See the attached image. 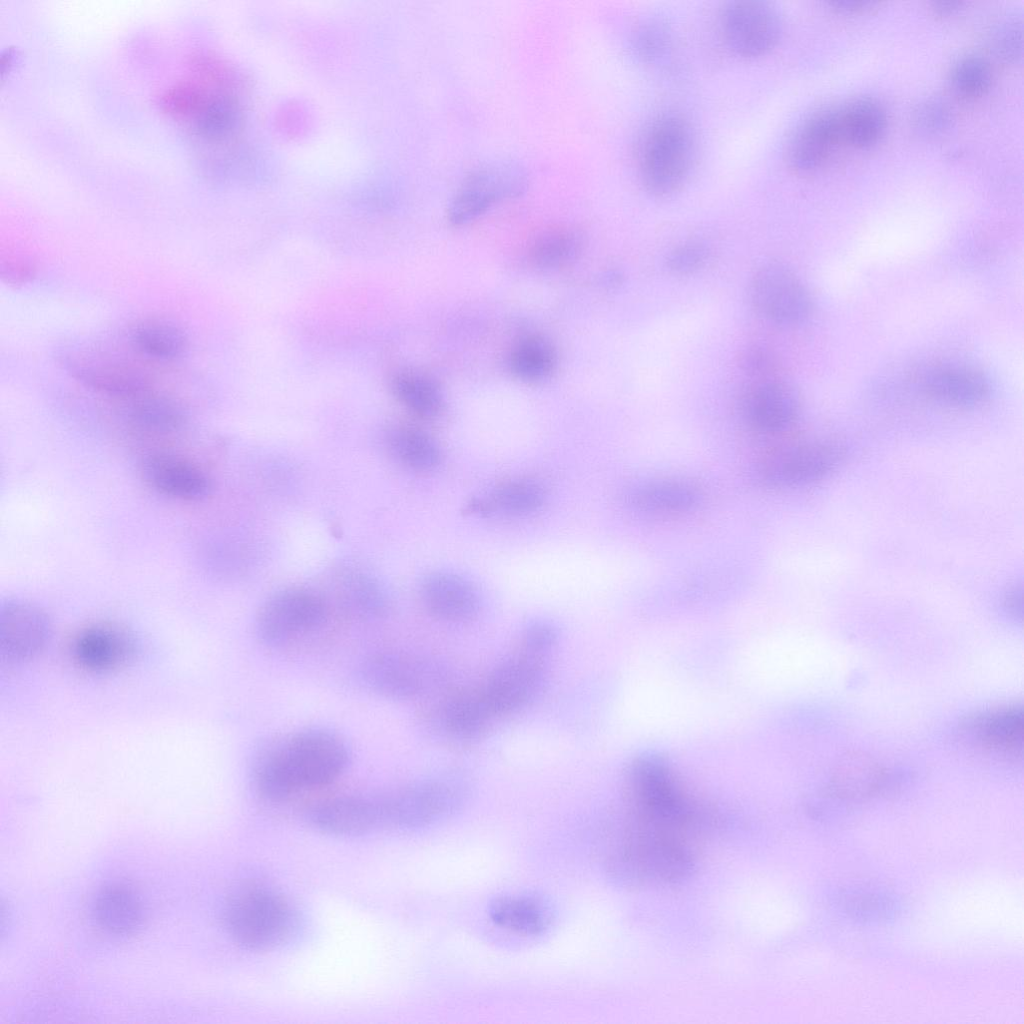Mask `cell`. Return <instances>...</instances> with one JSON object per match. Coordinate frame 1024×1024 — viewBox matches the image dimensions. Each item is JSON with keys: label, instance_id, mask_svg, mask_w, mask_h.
<instances>
[{"label": "cell", "instance_id": "46", "mask_svg": "<svg viewBox=\"0 0 1024 1024\" xmlns=\"http://www.w3.org/2000/svg\"><path fill=\"white\" fill-rule=\"evenodd\" d=\"M774 358L763 347H750L741 356V364L745 371L752 375H766L774 367Z\"/></svg>", "mask_w": 1024, "mask_h": 1024}, {"label": "cell", "instance_id": "15", "mask_svg": "<svg viewBox=\"0 0 1024 1024\" xmlns=\"http://www.w3.org/2000/svg\"><path fill=\"white\" fill-rule=\"evenodd\" d=\"M958 733L964 743L980 753L1011 762L1021 761L1023 708L1010 704L974 713L961 722Z\"/></svg>", "mask_w": 1024, "mask_h": 1024}, {"label": "cell", "instance_id": "44", "mask_svg": "<svg viewBox=\"0 0 1024 1024\" xmlns=\"http://www.w3.org/2000/svg\"><path fill=\"white\" fill-rule=\"evenodd\" d=\"M710 257L709 248L699 241H688L673 248L666 265L676 275H690L701 270Z\"/></svg>", "mask_w": 1024, "mask_h": 1024}, {"label": "cell", "instance_id": "11", "mask_svg": "<svg viewBox=\"0 0 1024 1024\" xmlns=\"http://www.w3.org/2000/svg\"><path fill=\"white\" fill-rule=\"evenodd\" d=\"M749 295L756 311L781 326H795L809 318L811 295L799 277L779 262L762 264L753 274Z\"/></svg>", "mask_w": 1024, "mask_h": 1024}, {"label": "cell", "instance_id": "39", "mask_svg": "<svg viewBox=\"0 0 1024 1024\" xmlns=\"http://www.w3.org/2000/svg\"><path fill=\"white\" fill-rule=\"evenodd\" d=\"M836 905L848 917L862 922L887 921L899 911L898 903L889 894L861 888L838 893Z\"/></svg>", "mask_w": 1024, "mask_h": 1024}, {"label": "cell", "instance_id": "31", "mask_svg": "<svg viewBox=\"0 0 1024 1024\" xmlns=\"http://www.w3.org/2000/svg\"><path fill=\"white\" fill-rule=\"evenodd\" d=\"M836 110L842 143L868 148L875 145L886 131V110L874 98L860 97Z\"/></svg>", "mask_w": 1024, "mask_h": 1024}, {"label": "cell", "instance_id": "34", "mask_svg": "<svg viewBox=\"0 0 1024 1024\" xmlns=\"http://www.w3.org/2000/svg\"><path fill=\"white\" fill-rule=\"evenodd\" d=\"M544 490L530 480H513L496 488L490 497L469 504L471 511L499 512L520 516L538 510L544 503Z\"/></svg>", "mask_w": 1024, "mask_h": 1024}, {"label": "cell", "instance_id": "16", "mask_svg": "<svg viewBox=\"0 0 1024 1024\" xmlns=\"http://www.w3.org/2000/svg\"><path fill=\"white\" fill-rule=\"evenodd\" d=\"M494 719L479 688L443 695L426 710L423 723L437 737L470 742L480 738Z\"/></svg>", "mask_w": 1024, "mask_h": 1024}, {"label": "cell", "instance_id": "24", "mask_svg": "<svg viewBox=\"0 0 1024 1024\" xmlns=\"http://www.w3.org/2000/svg\"><path fill=\"white\" fill-rule=\"evenodd\" d=\"M893 778L874 758L852 752L842 757L831 776L829 793L838 801L855 803L888 791Z\"/></svg>", "mask_w": 1024, "mask_h": 1024}, {"label": "cell", "instance_id": "2", "mask_svg": "<svg viewBox=\"0 0 1024 1024\" xmlns=\"http://www.w3.org/2000/svg\"><path fill=\"white\" fill-rule=\"evenodd\" d=\"M161 111L200 149L216 145L231 132L235 122L232 96L220 68L205 56H196L189 69L163 91Z\"/></svg>", "mask_w": 1024, "mask_h": 1024}, {"label": "cell", "instance_id": "29", "mask_svg": "<svg viewBox=\"0 0 1024 1024\" xmlns=\"http://www.w3.org/2000/svg\"><path fill=\"white\" fill-rule=\"evenodd\" d=\"M339 599L343 608L361 620H379L391 610V598L384 585L369 572L349 568L340 575Z\"/></svg>", "mask_w": 1024, "mask_h": 1024}, {"label": "cell", "instance_id": "1", "mask_svg": "<svg viewBox=\"0 0 1024 1024\" xmlns=\"http://www.w3.org/2000/svg\"><path fill=\"white\" fill-rule=\"evenodd\" d=\"M350 749L336 732L309 727L270 741L255 753L251 778L265 799L278 802L327 786L350 764Z\"/></svg>", "mask_w": 1024, "mask_h": 1024}, {"label": "cell", "instance_id": "7", "mask_svg": "<svg viewBox=\"0 0 1024 1024\" xmlns=\"http://www.w3.org/2000/svg\"><path fill=\"white\" fill-rule=\"evenodd\" d=\"M357 678L374 695L408 701L442 692L449 681V672L442 662L432 657L384 650L362 660Z\"/></svg>", "mask_w": 1024, "mask_h": 1024}, {"label": "cell", "instance_id": "8", "mask_svg": "<svg viewBox=\"0 0 1024 1024\" xmlns=\"http://www.w3.org/2000/svg\"><path fill=\"white\" fill-rule=\"evenodd\" d=\"M629 782L633 816L685 836L703 822L701 811L681 791L662 760L638 759L630 768Z\"/></svg>", "mask_w": 1024, "mask_h": 1024}, {"label": "cell", "instance_id": "4", "mask_svg": "<svg viewBox=\"0 0 1024 1024\" xmlns=\"http://www.w3.org/2000/svg\"><path fill=\"white\" fill-rule=\"evenodd\" d=\"M471 791L467 775L446 771L383 792L384 828L409 831L438 824L460 811Z\"/></svg>", "mask_w": 1024, "mask_h": 1024}, {"label": "cell", "instance_id": "40", "mask_svg": "<svg viewBox=\"0 0 1024 1024\" xmlns=\"http://www.w3.org/2000/svg\"><path fill=\"white\" fill-rule=\"evenodd\" d=\"M950 79L957 93L965 97H976L989 88L992 70L985 58L977 54H968L954 63Z\"/></svg>", "mask_w": 1024, "mask_h": 1024}, {"label": "cell", "instance_id": "47", "mask_svg": "<svg viewBox=\"0 0 1024 1024\" xmlns=\"http://www.w3.org/2000/svg\"><path fill=\"white\" fill-rule=\"evenodd\" d=\"M1005 612L1015 620L1022 618V588L1013 586L1008 589L1003 598Z\"/></svg>", "mask_w": 1024, "mask_h": 1024}, {"label": "cell", "instance_id": "48", "mask_svg": "<svg viewBox=\"0 0 1024 1024\" xmlns=\"http://www.w3.org/2000/svg\"><path fill=\"white\" fill-rule=\"evenodd\" d=\"M833 9L842 13H855L873 6L875 3L863 0H836L829 2Z\"/></svg>", "mask_w": 1024, "mask_h": 1024}, {"label": "cell", "instance_id": "5", "mask_svg": "<svg viewBox=\"0 0 1024 1024\" xmlns=\"http://www.w3.org/2000/svg\"><path fill=\"white\" fill-rule=\"evenodd\" d=\"M224 922L233 940L245 949L266 951L287 943L298 929L288 900L262 885H248L228 900Z\"/></svg>", "mask_w": 1024, "mask_h": 1024}, {"label": "cell", "instance_id": "18", "mask_svg": "<svg viewBox=\"0 0 1024 1024\" xmlns=\"http://www.w3.org/2000/svg\"><path fill=\"white\" fill-rule=\"evenodd\" d=\"M50 635V622L38 606L9 599L0 608V652L8 662H22L37 655Z\"/></svg>", "mask_w": 1024, "mask_h": 1024}, {"label": "cell", "instance_id": "37", "mask_svg": "<svg viewBox=\"0 0 1024 1024\" xmlns=\"http://www.w3.org/2000/svg\"><path fill=\"white\" fill-rule=\"evenodd\" d=\"M557 363L553 346L539 336H527L519 340L512 348L508 365L511 372L526 381H539L547 378Z\"/></svg>", "mask_w": 1024, "mask_h": 1024}, {"label": "cell", "instance_id": "41", "mask_svg": "<svg viewBox=\"0 0 1024 1024\" xmlns=\"http://www.w3.org/2000/svg\"><path fill=\"white\" fill-rule=\"evenodd\" d=\"M670 39V32L665 23L655 19L647 20L634 32L632 47L639 59L651 62L664 54Z\"/></svg>", "mask_w": 1024, "mask_h": 1024}, {"label": "cell", "instance_id": "20", "mask_svg": "<svg viewBox=\"0 0 1024 1024\" xmlns=\"http://www.w3.org/2000/svg\"><path fill=\"white\" fill-rule=\"evenodd\" d=\"M145 482L156 492L181 501H199L207 497L211 482L206 473L190 460L157 452L145 457L141 463Z\"/></svg>", "mask_w": 1024, "mask_h": 1024}, {"label": "cell", "instance_id": "30", "mask_svg": "<svg viewBox=\"0 0 1024 1024\" xmlns=\"http://www.w3.org/2000/svg\"><path fill=\"white\" fill-rule=\"evenodd\" d=\"M92 912L100 928L118 936L135 932L144 919L139 895L128 885L118 883L105 886L97 893Z\"/></svg>", "mask_w": 1024, "mask_h": 1024}, {"label": "cell", "instance_id": "35", "mask_svg": "<svg viewBox=\"0 0 1024 1024\" xmlns=\"http://www.w3.org/2000/svg\"><path fill=\"white\" fill-rule=\"evenodd\" d=\"M583 247L582 234L572 228H554L538 235L530 245L528 257L537 268L552 269L574 260Z\"/></svg>", "mask_w": 1024, "mask_h": 1024}, {"label": "cell", "instance_id": "17", "mask_svg": "<svg viewBox=\"0 0 1024 1024\" xmlns=\"http://www.w3.org/2000/svg\"><path fill=\"white\" fill-rule=\"evenodd\" d=\"M740 409L753 430L764 435H778L795 423L800 401L792 386L767 378L747 387L740 400Z\"/></svg>", "mask_w": 1024, "mask_h": 1024}, {"label": "cell", "instance_id": "36", "mask_svg": "<svg viewBox=\"0 0 1024 1024\" xmlns=\"http://www.w3.org/2000/svg\"><path fill=\"white\" fill-rule=\"evenodd\" d=\"M130 401L131 422L140 430L167 433L177 430L184 422V415L177 403L151 390Z\"/></svg>", "mask_w": 1024, "mask_h": 1024}, {"label": "cell", "instance_id": "19", "mask_svg": "<svg viewBox=\"0 0 1024 1024\" xmlns=\"http://www.w3.org/2000/svg\"><path fill=\"white\" fill-rule=\"evenodd\" d=\"M309 820L318 830L355 836L384 829L380 794H350L333 797L314 805Z\"/></svg>", "mask_w": 1024, "mask_h": 1024}, {"label": "cell", "instance_id": "45", "mask_svg": "<svg viewBox=\"0 0 1024 1024\" xmlns=\"http://www.w3.org/2000/svg\"><path fill=\"white\" fill-rule=\"evenodd\" d=\"M993 46L999 57L1015 62L1022 55V23L1018 18L1002 22L995 30Z\"/></svg>", "mask_w": 1024, "mask_h": 1024}, {"label": "cell", "instance_id": "6", "mask_svg": "<svg viewBox=\"0 0 1024 1024\" xmlns=\"http://www.w3.org/2000/svg\"><path fill=\"white\" fill-rule=\"evenodd\" d=\"M694 158V136L688 121L674 113L659 116L647 129L638 158L645 190L656 197L677 192L686 182Z\"/></svg>", "mask_w": 1024, "mask_h": 1024}, {"label": "cell", "instance_id": "32", "mask_svg": "<svg viewBox=\"0 0 1024 1024\" xmlns=\"http://www.w3.org/2000/svg\"><path fill=\"white\" fill-rule=\"evenodd\" d=\"M384 446L398 463L413 471H432L441 463V450L435 440L413 426L390 427L384 435Z\"/></svg>", "mask_w": 1024, "mask_h": 1024}, {"label": "cell", "instance_id": "21", "mask_svg": "<svg viewBox=\"0 0 1024 1024\" xmlns=\"http://www.w3.org/2000/svg\"><path fill=\"white\" fill-rule=\"evenodd\" d=\"M921 392L929 399L953 407H974L991 394V384L976 368L942 364L924 371L919 379Z\"/></svg>", "mask_w": 1024, "mask_h": 1024}, {"label": "cell", "instance_id": "38", "mask_svg": "<svg viewBox=\"0 0 1024 1024\" xmlns=\"http://www.w3.org/2000/svg\"><path fill=\"white\" fill-rule=\"evenodd\" d=\"M393 390L399 401L417 416L432 418L443 409V395L439 386L422 373L406 371L397 374L393 380Z\"/></svg>", "mask_w": 1024, "mask_h": 1024}, {"label": "cell", "instance_id": "13", "mask_svg": "<svg viewBox=\"0 0 1024 1024\" xmlns=\"http://www.w3.org/2000/svg\"><path fill=\"white\" fill-rule=\"evenodd\" d=\"M546 682L543 659L521 652L497 665L480 691L497 718L525 709L542 693Z\"/></svg>", "mask_w": 1024, "mask_h": 1024}, {"label": "cell", "instance_id": "42", "mask_svg": "<svg viewBox=\"0 0 1024 1024\" xmlns=\"http://www.w3.org/2000/svg\"><path fill=\"white\" fill-rule=\"evenodd\" d=\"M953 120L952 110L941 99L931 98L921 102L913 112L915 130L924 136H935L946 131Z\"/></svg>", "mask_w": 1024, "mask_h": 1024}, {"label": "cell", "instance_id": "12", "mask_svg": "<svg viewBox=\"0 0 1024 1024\" xmlns=\"http://www.w3.org/2000/svg\"><path fill=\"white\" fill-rule=\"evenodd\" d=\"M842 446L815 441L766 457L757 468V479L770 488L800 487L829 476L843 462Z\"/></svg>", "mask_w": 1024, "mask_h": 1024}, {"label": "cell", "instance_id": "33", "mask_svg": "<svg viewBox=\"0 0 1024 1024\" xmlns=\"http://www.w3.org/2000/svg\"><path fill=\"white\" fill-rule=\"evenodd\" d=\"M132 343L141 354L163 361L176 360L188 349V338L176 324L162 319L138 323L132 331Z\"/></svg>", "mask_w": 1024, "mask_h": 1024}, {"label": "cell", "instance_id": "9", "mask_svg": "<svg viewBox=\"0 0 1024 1024\" xmlns=\"http://www.w3.org/2000/svg\"><path fill=\"white\" fill-rule=\"evenodd\" d=\"M529 183L523 165L511 159L493 160L472 170L454 193L447 210L449 222L461 226L476 220L495 204L522 195Z\"/></svg>", "mask_w": 1024, "mask_h": 1024}, {"label": "cell", "instance_id": "49", "mask_svg": "<svg viewBox=\"0 0 1024 1024\" xmlns=\"http://www.w3.org/2000/svg\"><path fill=\"white\" fill-rule=\"evenodd\" d=\"M963 5L961 1H934L932 3L933 11L940 16H947L958 11Z\"/></svg>", "mask_w": 1024, "mask_h": 1024}, {"label": "cell", "instance_id": "23", "mask_svg": "<svg viewBox=\"0 0 1024 1024\" xmlns=\"http://www.w3.org/2000/svg\"><path fill=\"white\" fill-rule=\"evenodd\" d=\"M420 597L426 610L447 622H466L480 611L477 589L467 579L450 572L428 574L420 584Z\"/></svg>", "mask_w": 1024, "mask_h": 1024}, {"label": "cell", "instance_id": "28", "mask_svg": "<svg viewBox=\"0 0 1024 1024\" xmlns=\"http://www.w3.org/2000/svg\"><path fill=\"white\" fill-rule=\"evenodd\" d=\"M73 652L82 667L106 671L126 662L134 653V643L117 628L97 625L79 634Z\"/></svg>", "mask_w": 1024, "mask_h": 1024}, {"label": "cell", "instance_id": "26", "mask_svg": "<svg viewBox=\"0 0 1024 1024\" xmlns=\"http://www.w3.org/2000/svg\"><path fill=\"white\" fill-rule=\"evenodd\" d=\"M703 498V490L696 483L667 478L636 486L628 494V503L638 512L675 515L694 510Z\"/></svg>", "mask_w": 1024, "mask_h": 1024}, {"label": "cell", "instance_id": "27", "mask_svg": "<svg viewBox=\"0 0 1024 1024\" xmlns=\"http://www.w3.org/2000/svg\"><path fill=\"white\" fill-rule=\"evenodd\" d=\"M488 916L496 926L526 936L542 935L554 919L551 905L528 893L495 897L488 905Z\"/></svg>", "mask_w": 1024, "mask_h": 1024}, {"label": "cell", "instance_id": "22", "mask_svg": "<svg viewBox=\"0 0 1024 1024\" xmlns=\"http://www.w3.org/2000/svg\"><path fill=\"white\" fill-rule=\"evenodd\" d=\"M842 143L837 110L828 108L808 117L796 130L788 147V163L798 174L820 169Z\"/></svg>", "mask_w": 1024, "mask_h": 1024}, {"label": "cell", "instance_id": "3", "mask_svg": "<svg viewBox=\"0 0 1024 1024\" xmlns=\"http://www.w3.org/2000/svg\"><path fill=\"white\" fill-rule=\"evenodd\" d=\"M688 837L637 817L618 838L609 855L613 877L631 886L675 884L695 865Z\"/></svg>", "mask_w": 1024, "mask_h": 1024}, {"label": "cell", "instance_id": "43", "mask_svg": "<svg viewBox=\"0 0 1024 1024\" xmlns=\"http://www.w3.org/2000/svg\"><path fill=\"white\" fill-rule=\"evenodd\" d=\"M559 630L545 619L528 622L521 631V652L543 659L558 643Z\"/></svg>", "mask_w": 1024, "mask_h": 1024}, {"label": "cell", "instance_id": "25", "mask_svg": "<svg viewBox=\"0 0 1024 1024\" xmlns=\"http://www.w3.org/2000/svg\"><path fill=\"white\" fill-rule=\"evenodd\" d=\"M65 362L78 381L106 395L131 400L151 389L140 372L123 364L78 354Z\"/></svg>", "mask_w": 1024, "mask_h": 1024}, {"label": "cell", "instance_id": "14", "mask_svg": "<svg viewBox=\"0 0 1024 1024\" xmlns=\"http://www.w3.org/2000/svg\"><path fill=\"white\" fill-rule=\"evenodd\" d=\"M720 27L727 47L736 55L755 58L770 52L782 34L778 11L763 1H734L722 11Z\"/></svg>", "mask_w": 1024, "mask_h": 1024}, {"label": "cell", "instance_id": "10", "mask_svg": "<svg viewBox=\"0 0 1024 1024\" xmlns=\"http://www.w3.org/2000/svg\"><path fill=\"white\" fill-rule=\"evenodd\" d=\"M327 603L315 591L290 587L275 592L259 607L255 632L264 645L283 647L318 630L326 621Z\"/></svg>", "mask_w": 1024, "mask_h": 1024}]
</instances>
